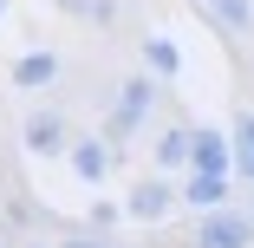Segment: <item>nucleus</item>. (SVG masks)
<instances>
[{
    "mask_svg": "<svg viewBox=\"0 0 254 248\" xmlns=\"http://www.w3.org/2000/svg\"><path fill=\"white\" fill-rule=\"evenodd\" d=\"M157 85H163V79H150V72H130V79L118 85V98H111V118L98 124V131H105V144H111L118 157L130 151V137L143 131V118L157 111Z\"/></svg>",
    "mask_w": 254,
    "mask_h": 248,
    "instance_id": "nucleus-1",
    "label": "nucleus"
},
{
    "mask_svg": "<svg viewBox=\"0 0 254 248\" xmlns=\"http://www.w3.org/2000/svg\"><path fill=\"white\" fill-rule=\"evenodd\" d=\"M176 203H183V183L163 176V170H150V176H137V183L124 189V216H130V222H170Z\"/></svg>",
    "mask_w": 254,
    "mask_h": 248,
    "instance_id": "nucleus-2",
    "label": "nucleus"
},
{
    "mask_svg": "<svg viewBox=\"0 0 254 248\" xmlns=\"http://www.w3.org/2000/svg\"><path fill=\"white\" fill-rule=\"evenodd\" d=\"M189 248H254V216L248 209H215V216H202Z\"/></svg>",
    "mask_w": 254,
    "mask_h": 248,
    "instance_id": "nucleus-3",
    "label": "nucleus"
},
{
    "mask_svg": "<svg viewBox=\"0 0 254 248\" xmlns=\"http://www.w3.org/2000/svg\"><path fill=\"white\" fill-rule=\"evenodd\" d=\"M65 164H72L78 183H105L111 164H118V151L105 144V131H78V137H72V151H65Z\"/></svg>",
    "mask_w": 254,
    "mask_h": 248,
    "instance_id": "nucleus-4",
    "label": "nucleus"
},
{
    "mask_svg": "<svg viewBox=\"0 0 254 248\" xmlns=\"http://www.w3.org/2000/svg\"><path fill=\"white\" fill-rule=\"evenodd\" d=\"M183 203L215 216V209H235V176H215V170H183Z\"/></svg>",
    "mask_w": 254,
    "mask_h": 248,
    "instance_id": "nucleus-5",
    "label": "nucleus"
},
{
    "mask_svg": "<svg viewBox=\"0 0 254 248\" xmlns=\"http://www.w3.org/2000/svg\"><path fill=\"white\" fill-rule=\"evenodd\" d=\"M20 144H26L33 157H65V151H72V124H65L59 111H33V118L20 124Z\"/></svg>",
    "mask_w": 254,
    "mask_h": 248,
    "instance_id": "nucleus-6",
    "label": "nucleus"
},
{
    "mask_svg": "<svg viewBox=\"0 0 254 248\" xmlns=\"http://www.w3.org/2000/svg\"><path fill=\"white\" fill-rule=\"evenodd\" d=\"M189 170H215V176H235V137L222 124H195V157Z\"/></svg>",
    "mask_w": 254,
    "mask_h": 248,
    "instance_id": "nucleus-7",
    "label": "nucleus"
},
{
    "mask_svg": "<svg viewBox=\"0 0 254 248\" xmlns=\"http://www.w3.org/2000/svg\"><path fill=\"white\" fill-rule=\"evenodd\" d=\"M7 79L20 85V91H46L59 79V53H46V46H33V53H20L13 66H7Z\"/></svg>",
    "mask_w": 254,
    "mask_h": 248,
    "instance_id": "nucleus-8",
    "label": "nucleus"
},
{
    "mask_svg": "<svg viewBox=\"0 0 254 248\" xmlns=\"http://www.w3.org/2000/svg\"><path fill=\"white\" fill-rule=\"evenodd\" d=\"M189 157H195V124H170L163 137H157V170L163 176H176V170H189Z\"/></svg>",
    "mask_w": 254,
    "mask_h": 248,
    "instance_id": "nucleus-9",
    "label": "nucleus"
},
{
    "mask_svg": "<svg viewBox=\"0 0 254 248\" xmlns=\"http://www.w3.org/2000/svg\"><path fill=\"white\" fill-rule=\"evenodd\" d=\"M202 13H209V26L228 33V39H248L254 33V0H202Z\"/></svg>",
    "mask_w": 254,
    "mask_h": 248,
    "instance_id": "nucleus-10",
    "label": "nucleus"
},
{
    "mask_svg": "<svg viewBox=\"0 0 254 248\" xmlns=\"http://www.w3.org/2000/svg\"><path fill=\"white\" fill-rule=\"evenodd\" d=\"M143 72L150 79H183V46L170 33H150L143 39Z\"/></svg>",
    "mask_w": 254,
    "mask_h": 248,
    "instance_id": "nucleus-11",
    "label": "nucleus"
},
{
    "mask_svg": "<svg viewBox=\"0 0 254 248\" xmlns=\"http://www.w3.org/2000/svg\"><path fill=\"white\" fill-rule=\"evenodd\" d=\"M228 137H235V183L254 189V111H235Z\"/></svg>",
    "mask_w": 254,
    "mask_h": 248,
    "instance_id": "nucleus-12",
    "label": "nucleus"
},
{
    "mask_svg": "<svg viewBox=\"0 0 254 248\" xmlns=\"http://www.w3.org/2000/svg\"><path fill=\"white\" fill-rule=\"evenodd\" d=\"M124 222V203H91V229H118Z\"/></svg>",
    "mask_w": 254,
    "mask_h": 248,
    "instance_id": "nucleus-13",
    "label": "nucleus"
},
{
    "mask_svg": "<svg viewBox=\"0 0 254 248\" xmlns=\"http://www.w3.org/2000/svg\"><path fill=\"white\" fill-rule=\"evenodd\" d=\"M59 248H118V242H111V235H98V229H85V235H65Z\"/></svg>",
    "mask_w": 254,
    "mask_h": 248,
    "instance_id": "nucleus-14",
    "label": "nucleus"
},
{
    "mask_svg": "<svg viewBox=\"0 0 254 248\" xmlns=\"http://www.w3.org/2000/svg\"><path fill=\"white\" fill-rule=\"evenodd\" d=\"M53 7L72 13V20H91V13H98V0H53Z\"/></svg>",
    "mask_w": 254,
    "mask_h": 248,
    "instance_id": "nucleus-15",
    "label": "nucleus"
},
{
    "mask_svg": "<svg viewBox=\"0 0 254 248\" xmlns=\"http://www.w3.org/2000/svg\"><path fill=\"white\" fill-rule=\"evenodd\" d=\"M26 248H59V242H26Z\"/></svg>",
    "mask_w": 254,
    "mask_h": 248,
    "instance_id": "nucleus-16",
    "label": "nucleus"
},
{
    "mask_svg": "<svg viewBox=\"0 0 254 248\" xmlns=\"http://www.w3.org/2000/svg\"><path fill=\"white\" fill-rule=\"evenodd\" d=\"M0 20H7V0H0Z\"/></svg>",
    "mask_w": 254,
    "mask_h": 248,
    "instance_id": "nucleus-17",
    "label": "nucleus"
},
{
    "mask_svg": "<svg viewBox=\"0 0 254 248\" xmlns=\"http://www.w3.org/2000/svg\"><path fill=\"white\" fill-rule=\"evenodd\" d=\"M0 235H7V222H0Z\"/></svg>",
    "mask_w": 254,
    "mask_h": 248,
    "instance_id": "nucleus-18",
    "label": "nucleus"
},
{
    "mask_svg": "<svg viewBox=\"0 0 254 248\" xmlns=\"http://www.w3.org/2000/svg\"><path fill=\"white\" fill-rule=\"evenodd\" d=\"M248 216H254V203H248Z\"/></svg>",
    "mask_w": 254,
    "mask_h": 248,
    "instance_id": "nucleus-19",
    "label": "nucleus"
},
{
    "mask_svg": "<svg viewBox=\"0 0 254 248\" xmlns=\"http://www.w3.org/2000/svg\"><path fill=\"white\" fill-rule=\"evenodd\" d=\"M0 248H7V242H0Z\"/></svg>",
    "mask_w": 254,
    "mask_h": 248,
    "instance_id": "nucleus-20",
    "label": "nucleus"
}]
</instances>
